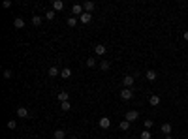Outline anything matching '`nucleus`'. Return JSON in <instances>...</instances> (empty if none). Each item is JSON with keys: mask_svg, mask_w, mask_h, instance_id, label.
Wrapping results in <instances>:
<instances>
[{"mask_svg": "<svg viewBox=\"0 0 188 139\" xmlns=\"http://www.w3.org/2000/svg\"><path fill=\"white\" fill-rule=\"evenodd\" d=\"M121 98L124 100V102L132 100V98H134V90H132V88H122L121 90Z\"/></svg>", "mask_w": 188, "mask_h": 139, "instance_id": "obj_1", "label": "nucleus"}, {"mask_svg": "<svg viewBox=\"0 0 188 139\" xmlns=\"http://www.w3.org/2000/svg\"><path fill=\"white\" fill-rule=\"evenodd\" d=\"M134 81H135L134 75H124V79H122V85H124V88H132V86H134Z\"/></svg>", "mask_w": 188, "mask_h": 139, "instance_id": "obj_2", "label": "nucleus"}, {"mask_svg": "<svg viewBox=\"0 0 188 139\" xmlns=\"http://www.w3.org/2000/svg\"><path fill=\"white\" fill-rule=\"evenodd\" d=\"M72 13H73V15H79V17H81V15L85 13L83 4H73V6H72Z\"/></svg>", "mask_w": 188, "mask_h": 139, "instance_id": "obj_3", "label": "nucleus"}, {"mask_svg": "<svg viewBox=\"0 0 188 139\" xmlns=\"http://www.w3.org/2000/svg\"><path fill=\"white\" fill-rule=\"evenodd\" d=\"M51 9H55V11H62V9H64V2H62V0H53Z\"/></svg>", "mask_w": 188, "mask_h": 139, "instance_id": "obj_4", "label": "nucleus"}, {"mask_svg": "<svg viewBox=\"0 0 188 139\" xmlns=\"http://www.w3.org/2000/svg\"><path fill=\"white\" fill-rule=\"evenodd\" d=\"M98 124H100V128H102V130H107L109 126H111V120H109L107 117H102V118L98 120Z\"/></svg>", "mask_w": 188, "mask_h": 139, "instance_id": "obj_5", "label": "nucleus"}, {"mask_svg": "<svg viewBox=\"0 0 188 139\" xmlns=\"http://www.w3.org/2000/svg\"><path fill=\"white\" fill-rule=\"evenodd\" d=\"M57 100H58L60 103H64V102H70V94H68L66 90H62V92H58V94H57Z\"/></svg>", "mask_w": 188, "mask_h": 139, "instance_id": "obj_6", "label": "nucleus"}, {"mask_svg": "<svg viewBox=\"0 0 188 139\" xmlns=\"http://www.w3.org/2000/svg\"><path fill=\"white\" fill-rule=\"evenodd\" d=\"M137 117H139V113H137V111H128V113H126V120H128V122L137 120Z\"/></svg>", "mask_w": 188, "mask_h": 139, "instance_id": "obj_7", "label": "nucleus"}, {"mask_svg": "<svg viewBox=\"0 0 188 139\" xmlns=\"http://www.w3.org/2000/svg\"><path fill=\"white\" fill-rule=\"evenodd\" d=\"M28 115H30V113H28L27 107H19V109H17V117H19V118H27Z\"/></svg>", "mask_w": 188, "mask_h": 139, "instance_id": "obj_8", "label": "nucleus"}, {"mask_svg": "<svg viewBox=\"0 0 188 139\" xmlns=\"http://www.w3.org/2000/svg\"><path fill=\"white\" fill-rule=\"evenodd\" d=\"M94 8H96V4H94V2H90V0H87L85 4H83V9H85L87 13H90V11H92Z\"/></svg>", "mask_w": 188, "mask_h": 139, "instance_id": "obj_9", "label": "nucleus"}, {"mask_svg": "<svg viewBox=\"0 0 188 139\" xmlns=\"http://www.w3.org/2000/svg\"><path fill=\"white\" fill-rule=\"evenodd\" d=\"M79 21L83 23V25H89V23L92 21V15H90V13H87V11H85V13H83V15L79 17Z\"/></svg>", "mask_w": 188, "mask_h": 139, "instance_id": "obj_10", "label": "nucleus"}, {"mask_svg": "<svg viewBox=\"0 0 188 139\" xmlns=\"http://www.w3.org/2000/svg\"><path fill=\"white\" fill-rule=\"evenodd\" d=\"M105 51H107V49H105V45H102V43L94 47V53H96V55H100V57H103V55H105Z\"/></svg>", "mask_w": 188, "mask_h": 139, "instance_id": "obj_11", "label": "nucleus"}, {"mask_svg": "<svg viewBox=\"0 0 188 139\" xmlns=\"http://www.w3.org/2000/svg\"><path fill=\"white\" fill-rule=\"evenodd\" d=\"M60 72H62V70H58L57 66H51L47 73H49V77H57V75H60Z\"/></svg>", "mask_w": 188, "mask_h": 139, "instance_id": "obj_12", "label": "nucleus"}, {"mask_svg": "<svg viewBox=\"0 0 188 139\" xmlns=\"http://www.w3.org/2000/svg\"><path fill=\"white\" fill-rule=\"evenodd\" d=\"M60 77H62V79H70V77H72V70H70V68H64L62 72H60Z\"/></svg>", "mask_w": 188, "mask_h": 139, "instance_id": "obj_13", "label": "nucleus"}, {"mask_svg": "<svg viewBox=\"0 0 188 139\" xmlns=\"http://www.w3.org/2000/svg\"><path fill=\"white\" fill-rule=\"evenodd\" d=\"M162 134H166V135H169V134H171V124H169V122L162 124Z\"/></svg>", "mask_w": 188, "mask_h": 139, "instance_id": "obj_14", "label": "nucleus"}, {"mask_svg": "<svg viewBox=\"0 0 188 139\" xmlns=\"http://www.w3.org/2000/svg\"><path fill=\"white\" fill-rule=\"evenodd\" d=\"M145 77H147L149 81H154V79H156V72H154V70H147V73H145Z\"/></svg>", "mask_w": 188, "mask_h": 139, "instance_id": "obj_15", "label": "nucleus"}, {"mask_svg": "<svg viewBox=\"0 0 188 139\" xmlns=\"http://www.w3.org/2000/svg\"><path fill=\"white\" fill-rule=\"evenodd\" d=\"M13 27H15V28H25V21H23L21 17H17V19L13 21Z\"/></svg>", "mask_w": 188, "mask_h": 139, "instance_id": "obj_16", "label": "nucleus"}, {"mask_svg": "<svg viewBox=\"0 0 188 139\" xmlns=\"http://www.w3.org/2000/svg\"><path fill=\"white\" fill-rule=\"evenodd\" d=\"M151 137H152V134L149 130H143L141 134H139V139H151Z\"/></svg>", "mask_w": 188, "mask_h": 139, "instance_id": "obj_17", "label": "nucleus"}, {"mask_svg": "<svg viewBox=\"0 0 188 139\" xmlns=\"http://www.w3.org/2000/svg\"><path fill=\"white\" fill-rule=\"evenodd\" d=\"M55 15H57V11H55V9H49V11H45V19H49V21H53Z\"/></svg>", "mask_w": 188, "mask_h": 139, "instance_id": "obj_18", "label": "nucleus"}, {"mask_svg": "<svg viewBox=\"0 0 188 139\" xmlns=\"http://www.w3.org/2000/svg\"><path fill=\"white\" fill-rule=\"evenodd\" d=\"M149 103H151V105H158V103H160V96H151V98H149Z\"/></svg>", "mask_w": 188, "mask_h": 139, "instance_id": "obj_19", "label": "nucleus"}, {"mask_svg": "<svg viewBox=\"0 0 188 139\" xmlns=\"http://www.w3.org/2000/svg\"><path fill=\"white\" fill-rule=\"evenodd\" d=\"M32 25H34V27H40V25H41V17H40V15H34V17H32Z\"/></svg>", "mask_w": 188, "mask_h": 139, "instance_id": "obj_20", "label": "nucleus"}, {"mask_svg": "<svg viewBox=\"0 0 188 139\" xmlns=\"http://www.w3.org/2000/svg\"><path fill=\"white\" fill-rule=\"evenodd\" d=\"M109 66H111V64H109V60H102V62H100V68H102L103 72H107Z\"/></svg>", "mask_w": 188, "mask_h": 139, "instance_id": "obj_21", "label": "nucleus"}, {"mask_svg": "<svg viewBox=\"0 0 188 139\" xmlns=\"http://www.w3.org/2000/svg\"><path fill=\"white\" fill-rule=\"evenodd\" d=\"M64 137H66L64 130H57V132H55V139H64Z\"/></svg>", "mask_w": 188, "mask_h": 139, "instance_id": "obj_22", "label": "nucleus"}, {"mask_svg": "<svg viewBox=\"0 0 188 139\" xmlns=\"http://www.w3.org/2000/svg\"><path fill=\"white\" fill-rule=\"evenodd\" d=\"M60 109H62V111H70V109H72V103H70V102L60 103Z\"/></svg>", "mask_w": 188, "mask_h": 139, "instance_id": "obj_23", "label": "nucleus"}, {"mask_svg": "<svg viewBox=\"0 0 188 139\" xmlns=\"http://www.w3.org/2000/svg\"><path fill=\"white\" fill-rule=\"evenodd\" d=\"M87 66H89V68H94V66H96V59H94V57L87 59Z\"/></svg>", "mask_w": 188, "mask_h": 139, "instance_id": "obj_24", "label": "nucleus"}, {"mask_svg": "<svg viewBox=\"0 0 188 139\" xmlns=\"http://www.w3.org/2000/svg\"><path fill=\"white\" fill-rule=\"evenodd\" d=\"M66 23H68V27H72V28H73V27L77 25V19H75V17H70V19H68Z\"/></svg>", "mask_w": 188, "mask_h": 139, "instance_id": "obj_25", "label": "nucleus"}, {"mask_svg": "<svg viewBox=\"0 0 188 139\" xmlns=\"http://www.w3.org/2000/svg\"><path fill=\"white\" fill-rule=\"evenodd\" d=\"M128 128H130V122H128V120H122V122H121V130H124V132H126Z\"/></svg>", "mask_w": 188, "mask_h": 139, "instance_id": "obj_26", "label": "nucleus"}, {"mask_svg": "<svg viewBox=\"0 0 188 139\" xmlns=\"http://www.w3.org/2000/svg\"><path fill=\"white\" fill-rule=\"evenodd\" d=\"M152 124H154L152 120H143V126H145V130H151V128H152Z\"/></svg>", "mask_w": 188, "mask_h": 139, "instance_id": "obj_27", "label": "nucleus"}, {"mask_svg": "<svg viewBox=\"0 0 188 139\" xmlns=\"http://www.w3.org/2000/svg\"><path fill=\"white\" fill-rule=\"evenodd\" d=\"M11 77H13L11 70H4V79H11Z\"/></svg>", "mask_w": 188, "mask_h": 139, "instance_id": "obj_28", "label": "nucleus"}, {"mask_svg": "<svg viewBox=\"0 0 188 139\" xmlns=\"http://www.w3.org/2000/svg\"><path fill=\"white\" fill-rule=\"evenodd\" d=\"M15 126H17V122H15V120H8V128H9V130H13Z\"/></svg>", "mask_w": 188, "mask_h": 139, "instance_id": "obj_29", "label": "nucleus"}, {"mask_svg": "<svg viewBox=\"0 0 188 139\" xmlns=\"http://www.w3.org/2000/svg\"><path fill=\"white\" fill-rule=\"evenodd\" d=\"M2 6H4V8H11V2H9V0H4V2H2Z\"/></svg>", "mask_w": 188, "mask_h": 139, "instance_id": "obj_30", "label": "nucleus"}, {"mask_svg": "<svg viewBox=\"0 0 188 139\" xmlns=\"http://www.w3.org/2000/svg\"><path fill=\"white\" fill-rule=\"evenodd\" d=\"M183 38H184V40L188 41V30H186V32H184V34H183Z\"/></svg>", "mask_w": 188, "mask_h": 139, "instance_id": "obj_31", "label": "nucleus"}, {"mask_svg": "<svg viewBox=\"0 0 188 139\" xmlns=\"http://www.w3.org/2000/svg\"><path fill=\"white\" fill-rule=\"evenodd\" d=\"M166 139H173V137H171V135H166Z\"/></svg>", "mask_w": 188, "mask_h": 139, "instance_id": "obj_32", "label": "nucleus"}, {"mask_svg": "<svg viewBox=\"0 0 188 139\" xmlns=\"http://www.w3.org/2000/svg\"><path fill=\"white\" fill-rule=\"evenodd\" d=\"M70 139H77V137H70Z\"/></svg>", "mask_w": 188, "mask_h": 139, "instance_id": "obj_33", "label": "nucleus"}, {"mask_svg": "<svg viewBox=\"0 0 188 139\" xmlns=\"http://www.w3.org/2000/svg\"><path fill=\"white\" fill-rule=\"evenodd\" d=\"M132 139H137V137H132Z\"/></svg>", "mask_w": 188, "mask_h": 139, "instance_id": "obj_34", "label": "nucleus"}, {"mask_svg": "<svg viewBox=\"0 0 188 139\" xmlns=\"http://www.w3.org/2000/svg\"><path fill=\"white\" fill-rule=\"evenodd\" d=\"M186 139H188V137H186Z\"/></svg>", "mask_w": 188, "mask_h": 139, "instance_id": "obj_35", "label": "nucleus"}]
</instances>
